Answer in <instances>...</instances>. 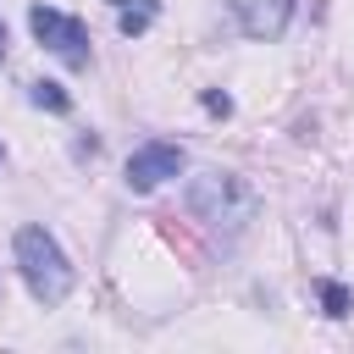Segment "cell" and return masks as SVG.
<instances>
[{
    "label": "cell",
    "instance_id": "cell-1",
    "mask_svg": "<svg viewBox=\"0 0 354 354\" xmlns=\"http://www.w3.org/2000/svg\"><path fill=\"white\" fill-rule=\"evenodd\" d=\"M183 199H188L194 221H205L210 232H227V238H232V232H243V227L254 221V210H260V194H254L238 171H221V166H210V171L188 177Z\"/></svg>",
    "mask_w": 354,
    "mask_h": 354
},
{
    "label": "cell",
    "instance_id": "cell-2",
    "mask_svg": "<svg viewBox=\"0 0 354 354\" xmlns=\"http://www.w3.org/2000/svg\"><path fill=\"white\" fill-rule=\"evenodd\" d=\"M17 271H22V282H28V293L39 299V304H61L66 293H72V260H66V249L55 243V232L50 227H39V221H28V227H17Z\"/></svg>",
    "mask_w": 354,
    "mask_h": 354
},
{
    "label": "cell",
    "instance_id": "cell-3",
    "mask_svg": "<svg viewBox=\"0 0 354 354\" xmlns=\"http://www.w3.org/2000/svg\"><path fill=\"white\" fill-rule=\"evenodd\" d=\"M28 28H33V39H39L50 55H61L72 72H83V66L94 61V50H88V28H83L72 11H55V6H28Z\"/></svg>",
    "mask_w": 354,
    "mask_h": 354
},
{
    "label": "cell",
    "instance_id": "cell-4",
    "mask_svg": "<svg viewBox=\"0 0 354 354\" xmlns=\"http://www.w3.org/2000/svg\"><path fill=\"white\" fill-rule=\"evenodd\" d=\"M183 166H188L183 144H171V138H144V144L127 155V166H122V183H127L133 194H155V188H160V183H171Z\"/></svg>",
    "mask_w": 354,
    "mask_h": 354
},
{
    "label": "cell",
    "instance_id": "cell-5",
    "mask_svg": "<svg viewBox=\"0 0 354 354\" xmlns=\"http://www.w3.org/2000/svg\"><path fill=\"white\" fill-rule=\"evenodd\" d=\"M227 11L238 22V33L243 39H260V44L282 39L288 22H293V0H227Z\"/></svg>",
    "mask_w": 354,
    "mask_h": 354
},
{
    "label": "cell",
    "instance_id": "cell-6",
    "mask_svg": "<svg viewBox=\"0 0 354 354\" xmlns=\"http://www.w3.org/2000/svg\"><path fill=\"white\" fill-rule=\"evenodd\" d=\"M116 6V28L127 33V39H138L155 17H160V0H111Z\"/></svg>",
    "mask_w": 354,
    "mask_h": 354
},
{
    "label": "cell",
    "instance_id": "cell-7",
    "mask_svg": "<svg viewBox=\"0 0 354 354\" xmlns=\"http://www.w3.org/2000/svg\"><path fill=\"white\" fill-rule=\"evenodd\" d=\"M28 100H33L39 111H50V116H66V111H72V94H66L61 83H50V77L28 83Z\"/></svg>",
    "mask_w": 354,
    "mask_h": 354
},
{
    "label": "cell",
    "instance_id": "cell-8",
    "mask_svg": "<svg viewBox=\"0 0 354 354\" xmlns=\"http://www.w3.org/2000/svg\"><path fill=\"white\" fill-rule=\"evenodd\" d=\"M315 293H321V310H326L332 321H343V315L354 310V293H348L337 277H321V282H315Z\"/></svg>",
    "mask_w": 354,
    "mask_h": 354
},
{
    "label": "cell",
    "instance_id": "cell-9",
    "mask_svg": "<svg viewBox=\"0 0 354 354\" xmlns=\"http://www.w3.org/2000/svg\"><path fill=\"white\" fill-rule=\"evenodd\" d=\"M199 105H205L210 116H232V100H227L221 88H205V94H199Z\"/></svg>",
    "mask_w": 354,
    "mask_h": 354
},
{
    "label": "cell",
    "instance_id": "cell-10",
    "mask_svg": "<svg viewBox=\"0 0 354 354\" xmlns=\"http://www.w3.org/2000/svg\"><path fill=\"white\" fill-rule=\"evenodd\" d=\"M0 61H6V22H0Z\"/></svg>",
    "mask_w": 354,
    "mask_h": 354
}]
</instances>
